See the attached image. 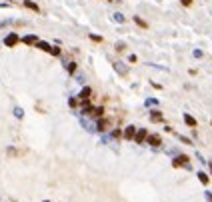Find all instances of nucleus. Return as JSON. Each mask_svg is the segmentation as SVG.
<instances>
[{"instance_id": "1", "label": "nucleus", "mask_w": 212, "mask_h": 202, "mask_svg": "<svg viewBox=\"0 0 212 202\" xmlns=\"http://www.w3.org/2000/svg\"><path fill=\"white\" fill-rule=\"evenodd\" d=\"M108 128H112V118H108V116H102L96 120V130L98 132H106Z\"/></svg>"}, {"instance_id": "2", "label": "nucleus", "mask_w": 212, "mask_h": 202, "mask_svg": "<svg viewBox=\"0 0 212 202\" xmlns=\"http://www.w3.org/2000/svg\"><path fill=\"white\" fill-rule=\"evenodd\" d=\"M172 166L174 168H182V166L188 168V166H190V158H188L186 154H180V156H176V158L172 160Z\"/></svg>"}, {"instance_id": "3", "label": "nucleus", "mask_w": 212, "mask_h": 202, "mask_svg": "<svg viewBox=\"0 0 212 202\" xmlns=\"http://www.w3.org/2000/svg\"><path fill=\"white\" fill-rule=\"evenodd\" d=\"M20 42V36H18V32H10L6 36V38H4V46H8V48H14L16 46V44H18Z\"/></svg>"}, {"instance_id": "4", "label": "nucleus", "mask_w": 212, "mask_h": 202, "mask_svg": "<svg viewBox=\"0 0 212 202\" xmlns=\"http://www.w3.org/2000/svg\"><path fill=\"white\" fill-rule=\"evenodd\" d=\"M136 130H138V128L134 126V124H128V126L122 130V138H124V140H134V136H136Z\"/></svg>"}, {"instance_id": "5", "label": "nucleus", "mask_w": 212, "mask_h": 202, "mask_svg": "<svg viewBox=\"0 0 212 202\" xmlns=\"http://www.w3.org/2000/svg\"><path fill=\"white\" fill-rule=\"evenodd\" d=\"M92 96H94L92 88H90V86H84V88L78 92V100H92Z\"/></svg>"}, {"instance_id": "6", "label": "nucleus", "mask_w": 212, "mask_h": 202, "mask_svg": "<svg viewBox=\"0 0 212 202\" xmlns=\"http://www.w3.org/2000/svg\"><path fill=\"white\" fill-rule=\"evenodd\" d=\"M146 138H148V130H146V128H138V130H136V136H134V142H136V144H142Z\"/></svg>"}, {"instance_id": "7", "label": "nucleus", "mask_w": 212, "mask_h": 202, "mask_svg": "<svg viewBox=\"0 0 212 202\" xmlns=\"http://www.w3.org/2000/svg\"><path fill=\"white\" fill-rule=\"evenodd\" d=\"M146 142H148L150 146H154V148H156V146H160V144H162V136H160V134H148Z\"/></svg>"}, {"instance_id": "8", "label": "nucleus", "mask_w": 212, "mask_h": 202, "mask_svg": "<svg viewBox=\"0 0 212 202\" xmlns=\"http://www.w3.org/2000/svg\"><path fill=\"white\" fill-rule=\"evenodd\" d=\"M20 42H24L28 46H36V44H38V36H36V34H26L24 38H20Z\"/></svg>"}, {"instance_id": "9", "label": "nucleus", "mask_w": 212, "mask_h": 202, "mask_svg": "<svg viewBox=\"0 0 212 202\" xmlns=\"http://www.w3.org/2000/svg\"><path fill=\"white\" fill-rule=\"evenodd\" d=\"M150 120L152 122H164V114L160 110H150Z\"/></svg>"}, {"instance_id": "10", "label": "nucleus", "mask_w": 212, "mask_h": 202, "mask_svg": "<svg viewBox=\"0 0 212 202\" xmlns=\"http://www.w3.org/2000/svg\"><path fill=\"white\" fill-rule=\"evenodd\" d=\"M24 6H26L28 10H32V12H40V6L34 2V0H24Z\"/></svg>"}, {"instance_id": "11", "label": "nucleus", "mask_w": 212, "mask_h": 202, "mask_svg": "<svg viewBox=\"0 0 212 202\" xmlns=\"http://www.w3.org/2000/svg\"><path fill=\"white\" fill-rule=\"evenodd\" d=\"M184 122H186V124H188L190 128H196V126H198V122H196V118H192L190 114H184Z\"/></svg>"}, {"instance_id": "12", "label": "nucleus", "mask_w": 212, "mask_h": 202, "mask_svg": "<svg viewBox=\"0 0 212 202\" xmlns=\"http://www.w3.org/2000/svg\"><path fill=\"white\" fill-rule=\"evenodd\" d=\"M76 68H78V64H76L74 60H70V62L66 64V70H68V74H70V76H72V74H76Z\"/></svg>"}, {"instance_id": "13", "label": "nucleus", "mask_w": 212, "mask_h": 202, "mask_svg": "<svg viewBox=\"0 0 212 202\" xmlns=\"http://www.w3.org/2000/svg\"><path fill=\"white\" fill-rule=\"evenodd\" d=\"M36 48H38V50H44V52H50V48H52V44H48V42H42V40H38Z\"/></svg>"}, {"instance_id": "14", "label": "nucleus", "mask_w": 212, "mask_h": 202, "mask_svg": "<svg viewBox=\"0 0 212 202\" xmlns=\"http://www.w3.org/2000/svg\"><path fill=\"white\" fill-rule=\"evenodd\" d=\"M68 106L72 108V110H76L78 108V96H70L68 98Z\"/></svg>"}, {"instance_id": "15", "label": "nucleus", "mask_w": 212, "mask_h": 202, "mask_svg": "<svg viewBox=\"0 0 212 202\" xmlns=\"http://www.w3.org/2000/svg\"><path fill=\"white\" fill-rule=\"evenodd\" d=\"M48 54H52V56H62V48L56 46V44H52V48H50V52Z\"/></svg>"}, {"instance_id": "16", "label": "nucleus", "mask_w": 212, "mask_h": 202, "mask_svg": "<svg viewBox=\"0 0 212 202\" xmlns=\"http://www.w3.org/2000/svg\"><path fill=\"white\" fill-rule=\"evenodd\" d=\"M134 22H136L140 28H148V22H146L144 18H140V16H134Z\"/></svg>"}, {"instance_id": "17", "label": "nucleus", "mask_w": 212, "mask_h": 202, "mask_svg": "<svg viewBox=\"0 0 212 202\" xmlns=\"http://www.w3.org/2000/svg\"><path fill=\"white\" fill-rule=\"evenodd\" d=\"M198 180L202 182V184H208V182H210V178H208V174H206V172H198Z\"/></svg>"}, {"instance_id": "18", "label": "nucleus", "mask_w": 212, "mask_h": 202, "mask_svg": "<svg viewBox=\"0 0 212 202\" xmlns=\"http://www.w3.org/2000/svg\"><path fill=\"white\" fill-rule=\"evenodd\" d=\"M88 38L92 42H102V36H100V34H88Z\"/></svg>"}, {"instance_id": "19", "label": "nucleus", "mask_w": 212, "mask_h": 202, "mask_svg": "<svg viewBox=\"0 0 212 202\" xmlns=\"http://www.w3.org/2000/svg\"><path fill=\"white\" fill-rule=\"evenodd\" d=\"M114 50H116V52H124L126 44H124V42H116V48H114Z\"/></svg>"}, {"instance_id": "20", "label": "nucleus", "mask_w": 212, "mask_h": 202, "mask_svg": "<svg viewBox=\"0 0 212 202\" xmlns=\"http://www.w3.org/2000/svg\"><path fill=\"white\" fill-rule=\"evenodd\" d=\"M110 136H112V138H120V136H122V130H120V128H114L112 132H110Z\"/></svg>"}, {"instance_id": "21", "label": "nucleus", "mask_w": 212, "mask_h": 202, "mask_svg": "<svg viewBox=\"0 0 212 202\" xmlns=\"http://www.w3.org/2000/svg\"><path fill=\"white\" fill-rule=\"evenodd\" d=\"M14 114L18 116V118H22V116H24V110H22V108H14Z\"/></svg>"}, {"instance_id": "22", "label": "nucleus", "mask_w": 212, "mask_h": 202, "mask_svg": "<svg viewBox=\"0 0 212 202\" xmlns=\"http://www.w3.org/2000/svg\"><path fill=\"white\" fill-rule=\"evenodd\" d=\"M114 20H116V22H124V16L116 12V14H114Z\"/></svg>"}, {"instance_id": "23", "label": "nucleus", "mask_w": 212, "mask_h": 202, "mask_svg": "<svg viewBox=\"0 0 212 202\" xmlns=\"http://www.w3.org/2000/svg\"><path fill=\"white\" fill-rule=\"evenodd\" d=\"M128 62H138V56H136V54H130V56H128Z\"/></svg>"}, {"instance_id": "24", "label": "nucleus", "mask_w": 212, "mask_h": 202, "mask_svg": "<svg viewBox=\"0 0 212 202\" xmlns=\"http://www.w3.org/2000/svg\"><path fill=\"white\" fill-rule=\"evenodd\" d=\"M192 2H194V0H180L182 6H192Z\"/></svg>"}, {"instance_id": "25", "label": "nucleus", "mask_w": 212, "mask_h": 202, "mask_svg": "<svg viewBox=\"0 0 212 202\" xmlns=\"http://www.w3.org/2000/svg\"><path fill=\"white\" fill-rule=\"evenodd\" d=\"M180 140L184 142V144H192V140H190V138H184V136H180Z\"/></svg>"}, {"instance_id": "26", "label": "nucleus", "mask_w": 212, "mask_h": 202, "mask_svg": "<svg viewBox=\"0 0 212 202\" xmlns=\"http://www.w3.org/2000/svg\"><path fill=\"white\" fill-rule=\"evenodd\" d=\"M42 202H50V200H42Z\"/></svg>"}]
</instances>
